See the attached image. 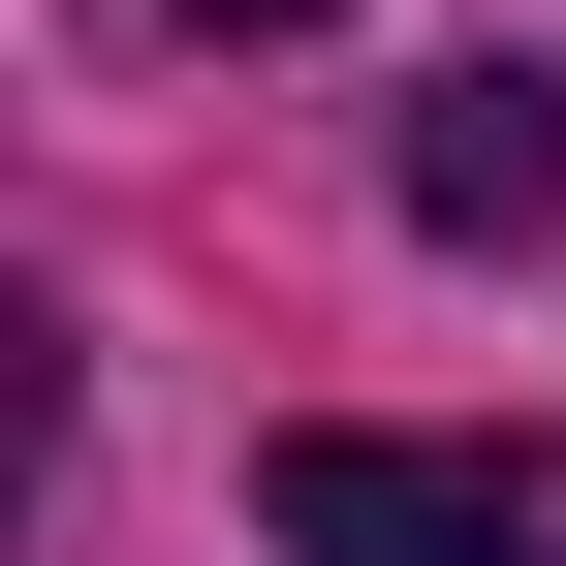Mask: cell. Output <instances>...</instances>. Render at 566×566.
Returning a JSON list of instances; mask_svg holds the SVG:
<instances>
[{
    "instance_id": "obj_1",
    "label": "cell",
    "mask_w": 566,
    "mask_h": 566,
    "mask_svg": "<svg viewBox=\"0 0 566 566\" xmlns=\"http://www.w3.org/2000/svg\"><path fill=\"white\" fill-rule=\"evenodd\" d=\"M252 504H283V566H566L535 441H283Z\"/></svg>"
},
{
    "instance_id": "obj_2",
    "label": "cell",
    "mask_w": 566,
    "mask_h": 566,
    "mask_svg": "<svg viewBox=\"0 0 566 566\" xmlns=\"http://www.w3.org/2000/svg\"><path fill=\"white\" fill-rule=\"evenodd\" d=\"M535 189H566V95H535V63L409 95V221H441V252H535Z\"/></svg>"
},
{
    "instance_id": "obj_3",
    "label": "cell",
    "mask_w": 566,
    "mask_h": 566,
    "mask_svg": "<svg viewBox=\"0 0 566 566\" xmlns=\"http://www.w3.org/2000/svg\"><path fill=\"white\" fill-rule=\"evenodd\" d=\"M189 32H283V0H189Z\"/></svg>"
}]
</instances>
